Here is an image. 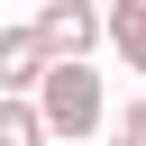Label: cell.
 Segmentation results:
<instances>
[{
	"label": "cell",
	"instance_id": "6da1fadb",
	"mask_svg": "<svg viewBox=\"0 0 146 146\" xmlns=\"http://www.w3.org/2000/svg\"><path fill=\"white\" fill-rule=\"evenodd\" d=\"M36 119H46V137H91V128H110L100 73H91V64H55V73L36 82Z\"/></svg>",
	"mask_w": 146,
	"mask_h": 146
},
{
	"label": "cell",
	"instance_id": "7a4b0ae2",
	"mask_svg": "<svg viewBox=\"0 0 146 146\" xmlns=\"http://www.w3.org/2000/svg\"><path fill=\"white\" fill-rule=\"evenodd\" d=\"M36 36H46V55L55 64H91V46H110V18L91 9V0H36V18H27Z\"/></svg>",
	"mask_w": 146,
	"mask_h": 146
},
{
	"label": "cell",
	"instance_id": "3957f363",
	"mask_svg": "<svg viewBox=\"0 0 146 146\" xmlns=\"http://www.w3.org/2000/svg\"><path fill=\"white\" fill-rule=\"evenodd\" d=\"M46 73H55L46 36H36V27H0V100H36Z\"/></svg>",
	"mask_w": 146,
	"mask_h": 146
},
{
	"label": "cell",
	"instance_id": "277c9868",
	"mask_svg": "<svg viewBox=\"0 0 146 146\" xmlns=\"http://www.w3.org/2000/svg\"><path fill=\"white\" fill-rule=\"evenodd\" d=\"M110 55H119L128 73H146V0H119V9H110Z\"/></svg>",
	"mask_w": 146,
	"mask_h": 146
},
{
	"label": "cell",
	"instance_id": "5b68a950",
	"mask_svg": "<svg viewBox=\"0 0 146 146\" xmlns=\"http://www.w3.org/2000/svg\"><path fill=\"white\" fill-rule=\"evenodd\" d=\"M0 146H55L46 119H36V100H0Z\"/></svg>",
	"mask_w": 146,
	"mask_h": 146
},
{
	"label": "cell",
	"instance_id": "8992f818",
	"mask_svg": "<svg viewBox=\"0 0 146 146\" xmlns=\"http://www.w3.org/2000/svg\"><path fill=\"white\" fill-rule=\"evenodd\" d=\"M110 146H146V91L110 110Z\"/></svg>",
	"mask_w": 146,
	"mask_h": 146
}]
</instances>
